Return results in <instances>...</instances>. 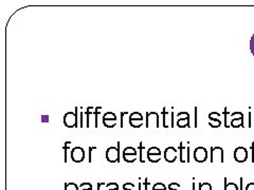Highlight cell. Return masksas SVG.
<instances>
[{
  "label": "cell",
  "mask_w": 254,
  "mask_h": 190,
  "mask_svg": "<svg viewBox=\"0 0 254 190\" xmlns=\"http://www.w3.org/2000/svg\"><path fill=\"white\" fill-rule=\"evenodd\" d=\"M232 120L230 122V127L232 128H240V127H245L244 126V121L245 117L242 112H233L231 114Z\"/></svg>",
  "instance_id": "cell-9"
},
{
  "label": "cell",
  "mask_w": 254,
  "mask_h": 190,
  "mask_svg": "<svg viewBox=\"0 0 254 190\" xmlns=\"http://www.w3.org/2000/svg\"><path fill=\"white\" fill-rule=\"evenodd\" d=\"M224 115H225V127H226V128H229L230 125H229V123H228V116L230 115V113L228 112L227 108H225V110H224Z\"/></svg>",
  "instance_id": "cell-27"
},
{
  "label": "cell",
  "mask_w": 254,
  "mask_h": 190,
  "mask_svg": "<svg viewBox=\"0 0 254 190\" xmlns=\"http://www.w3.org/2000/svg\"><path fill=\"white\" fill-rule=\"evenodd\" d=\"M79 190H93V187L90 183H83L79 185Z\"/></svg>",
  "instance_id": "cell-22"
},
{
  "label": "cell",
  "mask_w": 254,
  "mask_h": 190,
  "mask_svg": "<svg viewBox=\"0 0 254 190\" xmlns=\"http://www.w3.org/2000/svg\"><path fill=\"white\" fill-rule=\"evenodd\" d=\"M107 190H119V189H107Z\"/></svg>",
  "instance_id": "cell-43"
},
{
  "label": "cell",
  "mask_w": 254,
  "mask_h": 190,
  "mask_svg": "<svg viewBox=\"0 0 254 190\" xmlns=\"http://www.w3.org/2000/svg\"><path fill=\"white\" fill-rule=\"evenodd\" d=\"M102 185H103V183H99V184H98V190H101Z\"/></svg>",
  "instance_id": "cell-40"
},
{
  "label": "cell",
  "mask_w": 254,
  "mask_h": 190,
  "mask_svg": "<svg viewBox=\"0 0 254 190\" xmlns=\"http://www.w3.org/2000/svg\"><path fill=\"white\" fill-rule=\"evenodd\" d=\"M250 51H251V54L254 56V34L251 36V39H250Z\"/></svg>",
  "instance_id": "cell-29"
},
{
  "label": "cell",
  "mask_w": 254,
  "mask_h": 190,
  "mask_svg": "<svg viewBox=\"0 0 254 190\" xmlns=\"http://www.w3.org/2000/svg\"><path fill=\"white\" fill-rule=\"evenodd\" d=\"M180 188V184L178 183H172L169 185V190H178Z\"/></svg>",
  "instance_id": "cell-31"
},
{
  "label": "cell",
  "mask_w": 254,
  "mask_h": 190,
  "mask_svg": "<svg viewBox=\"0 0 254 190\" xmlns=\"http://www.w3.org/2000/svg\"><path fill=\"white\" fill-rule=\"evenodd\" d=\"M162 114H163V127L164 128H169V127H174L173 123H174V113L172 112L170 114V112H168L166 111L165 108H163V111H162Z\"/></svg>",
  "instance_id": "cell-14"
},
{
  "label": "cell",
  "mask_w": 254,
  "mask_h": 190,
  "mask_svg": "<svg viewBox=\"0 0 254 190\" xmlns=\"http://www.w3.org/2000/svg\"><path fill=\"white\" fill-rule=\"evenodd\" d=\"M234 160L237 163H245L248 160V150L245 147H237L234 150Z\"/></svg>",
  "instance_id": "cell-6"
},
{
  "label": "cell",
  "mask_w": 254,
  "mask_h": 190,
  "mask_svg": "<svg viewBox=\"0 0 254 190\" xmlns=\"http://www.w3.org/2000/svg\"><path fill=\"white\" fill-rule=\"evenodd\" d=\"M155 126L156 128L160 127V117L157 112H147L146 113V121H145V127L149 128V127Z\"/></svg>",
  "instance_id": "cell-4"
},
{
  "label": "cell",
  "mask_w": 254,
  "mask_h": 190,
  "mask_svg": "<svg viewBox=\"0 0 254 190\" xmlns=\"http://www.w3.org/2000/svg\"><path fill=\"white\" fill-rule=\"evenodd\" d=\"M143 185H144V190H148V188H149V186H150V183L148 182V179H147V178H145L144 183H143Z\"/></svg>",
  "instance_id": "cell-32"
},
{
  "label": "cell",
  "mask_w": 254,
  "mask_h": 190,
  "mask_svg": "<svg viewBox=\"0 0 254 190\" xmlns=\"http://www.w3.org/2000/svg\"><path fill=\"white\" fill-rule=\"evenodd\" d=\"M208 116H209V120H210V123H209L210 127H212V128H219V127L221 126V124H222L219 118L213 117L210 114Z\"/></svg>",
  "instance_id": "cell-15"
},
{
  "label": "cell",
  "mask_w": 254,
  "mask_h": 190,
  "mask_svg": "<svg viewBox=\"0 0 254 190\" xmlns=\"http://www.w3.org/2000/svg\"><path fill=\"white\" fill-rule=\"evenodd\" d=\"M143 121H144V117L140 112H132L128 116V123L132 128H140L143 125Z\"/></svg>",
  "instance_id": "cell-5"
},
{
  "label": "cell",
  "mask_w": 254,
  "mask_h": 190,
  "mask_svg": "<svg viewBox=\"0 0 254 190\" xmlns=\"http://www.w3.org/2000/svg\"><path fill=\"white\" fill-rule=\"evenodd\" d=\"M105 187L107 189H119V184H117V183H109V184H105Z\"/></svg>",
  "instance_id": "cell-30"
},
{
  "label": "cell",
  "mask_w": 254,
  "mask_h": 190,
  "mask_svg": "<svg viewBox=\"0 0 254 190\" xmlns=\"http://www.w3.org/2000/svg\"><path fill=\"white\" fill-rule=\"evenodd\" d=\"M177 116L179 117L176 124L179 128H186V127H189L190 128V114L188 112H179Z\"/></svg>",
  "instance_id": "cell-13"
},
{
  "label": "cell",
  "mask_w": 254,
  "mask_h": 190,
  "mask_svg": "<svg viewBox=\"0 0 254 190\" xmlns=\"http://www.w3.org/2000/svg\"><path fill=\"white\" fill-rule=\"evenodd\" d=\"M199 190H212V185L210 183H200Z\"/></svg>",
  "instance_id": "cell-24"
},
{
  "label": "cell",
  "mask_w": 254,
  "mask_h": 190,
  "mask_svg": "<svg viewBox=\"0 0 254 190\" xmlns=\"http://www.w3.org/2000/svg\"><path fill=\"white\" fill-rule=\"evenodd\" d=\"M251 150H252V163H254V142L251 145Z\"/></svg>",
  "instance_id": "cell-37"
},
{
  "label": "cell",
  "mask_w": 254,
  "mask_h": 190,
  "mask_svg": "<svg viewBox=\"0 0 254 190\" xmlns=\"http://www.w3.org/2000/svg\"><path fill=\"white\" fill-rule=\"evenodd\" d=\"M147 154H161V150L158 147H150L147 150Z\"/></svg>",
  "instance_id": "cell-20"
},
{
  "label": "cell",
  "mask_w": 254,
  "mask_h": 190,
  "mask_svg": "<svg viewBox=\"0 0 254 190\" xmlns=\"http://www.w3.org/2000/svg\"><path fill=\"white\" fill-rule=\"evenodd\" d=\"M178 151L175 147H168L164 150V160L168 163H174L177 160Z\"/></svg>",
  "instance_id": "cell-11"
},
{
  "label": "cell",
  "mask_w": 254,
  "mask_h": 190,
  "mask_svg": "<svg viewBox=\"0 0 254 190\" xmlns=\"http://www.w3.org/2000/svg\"><path fill=\"white\" fill-rule=\"evenodd\" d=\"M42 122L43 123H48V122H49V116H48V115H43L42 116Z\"/></svg>",
  "instance_id": "cell-35"
},
{
  "label": "cell",
  "mask_w": 254,
  "mask_h": 190,
  "mask_svg": "<svg viewBox=\"0 0 254 190\" xmlns=\"http://www.w3.org/2000/svg\"><path fill=\"white\" fill-rule=\"evenodd\" d=\"M127 154H138V150L133 147H126L123 151V155Z\"/></svg>",
  "instance_id": "cell-19"
},
{
  "label": "cell",
  "mask_w": 254,
  "mask_h": 190,
  "mask_svg": "<svg viewBox=\"0 0 254 190\" xmlns=\"http://www.w3.org/2000/svg\"><path fill=\"white\" fill-rule=\"evenodd\" d=\"M251 120H252V113L249 112V125H248L249 128H251V127H252V122H251Z\"/></svg>",
  "instance_id": "cell-38"
},
{
  "label": "cell",
  "mask_w": 254,
  "mask_h": 190,
  "mask_svg": "<svg viewBox=\"0 0 254 190\" xmlns=\"http://www.w3.org/2000/svg\"><path fill=\"white\" fill-rule=\"evenodd\" d=\"M142 185H143V184H141V183H140V184H139V188H138V190H142V189H141V187H142Z\"/></svg>",
  "instance_id": "cell-41"
},
{
  "label": "cell",
  "mask_w": 254,
  "mask_h": 190,
  "mask_svg": "<svg viewBox=\"0 0 254 190\" xmlns=\"http://www.w3.org/2000/svg\"><path fill=\"white\" fill-rule=\"evenodd\" d=\"M64 124L67 128H74L77 127V108H75V112H67L64 115Z\"/></svg>",
  "instance_id": "cell-3"
},
{
  "label": "cell",
  "mask_w": 254,
  "mask_h": 190,
  "mask_svg": "<svg viewBox=\"0 0 254 190\" xmlns=\"http://www.w3.org/2000/svg\"><path fill=\"white\" fill-rule=\"evenodd\" d=\"M139 150H140V152H141V154H140V162L141 163H144V156H143V151H144V150H145V147L143 146L142 142H141L140 146H139Z\"/></svg>",
  "instance_id": "cell-26"
},
{
  "label": "cell",
  "mask_w": 254,
  "mask_h": 190,
  "mask_svg": "<svg viewBox=\"0 0 254 190\" xmlns=\"http://www.w3.org/2000/svg\"><path fill=\"white\" fill-rule=\"evenodd\" d=\"M102 122L106 128H114L117 125V116L114 112H106L102 117Z\"/></svg>",
  "instance_id": "cell-7"
},
{
  "label": "cell",
  "mask_w": 254,
  "mask_h": 190,
  "mask_svg": "<svg viewBox=\"0 0 254 190\" xmlns=\"http://www.w3.org/2000/svg\"><path fill=\"white\" fill-rule=\"evenodd\" d=\"M126 115H128V113L121 112V116H120V127H121V128H123V127H124V118H125Z\"/></svg>",
  "instance_id": "cell-28"
},
{
  "label": "cell",
  "mask_w": 254,
  "mask_h": 190,
  "mask_svg": "<svg viewBox=\"0 0 254 190\" xmlns=\"http://www.w3.org/2000/svg\"><path fill=\"white\" fill-rule=\"evenodd\" d=\"M194 158L197 163H204L208 160V150L204 147H197L194 150Z\"/></svg>",
  "instance_id": "cell-8"
},
{
  "label": "cell",
  "mask_w": 254,
  "mask_h": 190,
  "mask_svg": "<svg viewBox=\"0 0 254 190\" xmlns=\"http://www.w3.org/2000/svg\"><path fill=\"white\" fill-rule=\"evenodd\" d=\"M225 190H240V187L235 183H228L227 178H225Z\"/></svg>",
  "instance_id": "cell-16"
},
{
  "label": "cell",
  "mask_w": 254,
  "mask_h": 190,
  "mask_svg": "<svg viewBox=\"0 0 254 190\" xmlns=\"http://www.w3.org/2000/svg\"><path fill=\"white\" fill-rule=\"evenodd\" d=\"M123 190H136V185L132 183H125L123 185Z\"/></svg>",
  "instance_id": "cell-25"
},
{
  "label": "cell",
  "mask_w": 254,
  "mask_h": 190,
  "mask_svg": "<svg viewBox=\"0 0 254 190\" xmlns=\"http://www.w3.org/2000/svg\"><path fill=\"white\" fill-rule=\"evenodd\" d=\"M211 163H217L222 164L225 162L224 160V149L221 147H211Z\"/></svg>",
  "instance_id": "cell-2"
},
{
  "label": "cell",
  "mask_w": 254,
  "mask_h": 190,
  "mask_svg": "<svg viewBox=\"0 0 254 190\" xmlns=\"http://www.w3.org/2000/svg\"><path fill=\"white\" fill-rule=\"evenodd\" d=\"M246 190H254V183H249L246 186Z\"/></svg>",
  "instance_id": "cell-33"
},
{
  "label": "cell",
  "mask_w": 254,
  "mask_h": 190,
  "mask_svg": "<svg viewBox=\"0 0 254 190\" xmlns=\"http://www.w3.org/2000/svg\"><path fill=\"white\" fill-rule=\"evenodd\" d=\"M137 156L138 154H127V155H123V158L126 163H133L137 160Z\"/></svg>",
  "instance_id": "cell-18"
},
{
  "label": "cell",
  "mask_w": 254,
  "mask_h": 190,
  "mask_svg": "<svg viewBox=\"0 0 254 190\" xmlns=\"http://www.w3.org/2000/svg\"><path fill=\"white\" fill-rule=\"evenodd\" d=\"M153 190H166V186L163 183H156L153 185Z\"/></svg>",
  "instance_id": "cell-23"
},
{
  "label": "cell",
  "mask_w": 254,
  "mask_h": 190,
  "mask_svg": "<svg viewBox=\"0 0 254 190\" xmlns=\"http://www.w3.org/2000/svg\"><path fill=\"white\" fill-rule=\"evenodd\" d=\"M147 158L150 163H158L161 160V154H147Z\"/></svg>",
  "instance_id": "cell-17"
},
{
  "label": "cell",
  "mask_w": 254,
  "mask_h": 190,
  "mask_svg": "<svg viewBox=\"0 0 254 190\" xmlns=\"http://www.w3.org/2000/svg\"><path fill=\"white\" fill-rule=\"evenodd\" d=\"M193 190H195V183H193Z\"/></svg>",
  "instance_id": "cell-42"
},
{
  "label": "cell",
  "mask_w": 254,
  "mask_h": 190,
  "mask_svg": "<svg viewBox=\"0 0 254 190\" xmlns=\"http://www.w3.org/2000/svg\"><path fill=\"white\" fill-rule=\"evenodd\" d=\"M197 127V107H195V128Z\"/></svg>",
  "instance_id": "cell-39"
},
{
  "label": "cell",
  "mask_w": 254,
  "mask_h": 190,
  "mask_svg": "<svg viewBox=\"0 0 254 190\" xmlns=\"http://www.w3.org/2000/svg\"><path fill=\"white\" fill-rule=\"evenodd\" d=\"M65 190H79V186H77L75 183H66Z\"/></svg>",
  "instance_id": "cell-21"
},
{
  "label": "cell",
  "mask_w": 254,
  "mask_h": 190,
  "mask_svg": "<svg viewBox=\"0 0 254 190\" xmlns=\"http://www.w3.org/2000/svg\"><path fill=\"white\" fill-rule=\"evenodd\" d=\"M71 158L74 163H82L85 160V150L82 147H74L71 150Z\"/></svg>",
  "instance_id": "cell-10"
},
{
  "label": "cell",
  "mask_w": 254,
  "mask_h": 190,
  "mask_svg": "<svg viewBox=\"0 0 254 190\" xmlns=\"http://www.w3.org/2000/svg\"><path fill=\"white\" fill-rule=\"evenodd\" d=\"M179 160L181 163H190V146L185 147L182 142L179 145Z\"/></svg>",
  "instance_id": "cell-12"
},
{
  "label": "cell",
  "mask_w": 254,
  "mask_h": 190,
  "mask_svg": "<svg viewBox=\"0 0 254 190\" xmlns=\"http://www.w3.org/2000/svg\"><path fill=\"white\" fill-rule=\"evenodd\" d=\"M95 148H97V147H90V148H89V163H91V162H92V155H91V152H92V150H94Z\"/></svg>",
  "instance_id": "cell-34"
},
{
  "label": "cell",
  "mask_w": 254,
  "mask_h": 190,
  "mask_svg": "<svg viewBox=\"0 0 254 190\" xmlns=\"http://www.w3.org/2000/svg\"><path fill=\"white\" fill-rule=\"evenodd\" d=\"M178 190H179V189H178Z\"/></svg>",
  "instance_id": "cell-44"
},
{
  "label": "cell",
  "mask_w": 254,
  "mask_h": 190,
  "mask_svg": "<svg viewBox=\"0 0 254 190\" xmlns=\"http://www.w3.org/2000/svg\"><path fill=\"white\" fill-rule=\"evenodd\" d=\"M240 190H244V179H240Z\"/></svg>",
  "instance_id": "cell-36"
},
{
  "label": "cell",
  "mask_w": 254,
  "mask_h": 190,
  "mask_svg": "<svg viewBox=\"0 0 254 190\" xmlns=\"http://www.w3.org/2000/svg\"><path fill=\"white\" fill-rule=\"evenodd\" d=\"M106 160L109 163L120 162V142H118V147H109L106 150Z\"/></svg>",
  "instance_id": "cell-1"
}]
</instances>
